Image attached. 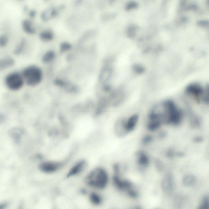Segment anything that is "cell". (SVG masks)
<instances>
[{
	"mask_svg": "<svg viewBox=\"0 0 209 209\" xmlns=\"http://www.w3.org/2000/svg\"><path fill=\"white\" fill-rule=\"evenodd\" d=\"M109 178L106 171L101 167L94 169L86 176L85 182L87 185L98 189L106 188Z\"/></svg>",
	"mask_w": 209,
	"mask_h": 209,
	"instance_id": "1",
	"label": "cell"
},
{
	"mask_svg": "<svg viewBox=\"0 0 209 209\" xmlns=\"http://www.w3.org/2000/svg\"><path fill=\"white\" fill-rule=\"evenodd\" d=\"M166 115V124L177 125L180 124L183 119V113L172 100H167L163 103Z\"/></svg>",
	"mask_w": 209,
	"mask_h": 209,
	"instance_id": "2",
	"label": "cell"
},
{
	"mask_svg": "<svg viewBox=\"0 0 209 209\" xmlns=\"http://www.w3.org/2000/svg\"><path fill=\"white\" fill-rule=\"evenodd\" d=\"M22 76L27 85L30 86H35L42 82L43 78V71L39 67L32 65L24 69Z\"/></svg>",
	"mask_w": 209,
	"mask_h": 209,
	"instance_id": "3",
	"label": "cell"
},
{
	"mask_svg": "<svg viewBox=\"0 0 209 209\" xmlns=\"http://www.w3.org/2000/svg\"><path fill=\"white\" fill-rule=\"evenodd\" d=\"M5 83L7 88L11 90H18L23 86V78L18 72H13L6 77Z\"/></svg>",
	"mask_w": 209,
	"mask_h": 209,
	"instance_id": "4",
	"label": "cell"
},
{
	"mask_svg": "<svg viewBox=\"0 0 209 209\" xmlns=\"http://www.w3.org/2000/svg\"><path fill=\"white\" fill-rule=\"evenodd\" d=\"M62 163L56 161H46L40 165V169L43 173H52L60 169Z\"/></svg>",
	"mask_w": 209,
	"mask_h": 209,
	"instance_id": "5",
	"label": "cell"
},
{
	"mask_svg": "<svg viewBox=\"0 0 209 209\" xmlns=\"http://www.w3.org/2000/svg\"><path fill=\"white\" fill-rule=\"evenodd\" d=\"M113 182L116 187L119 190L127 191L133 188V184L130 181L121 179L118 175H115L113 177Z\"/></svg>",
	"mask_w": 209,
	"mask_h": 209,
	"instance_id": "6",
	"label": "cell"
},
{
	"mask_svg": "<svg viewBox=\"0 0 209 209\" xmlns=\"http://www.w3.org/2000/svg\"><path fill=\"white\" fill-rule=\"evenodd\" d=\"M86 166V162L84 161H81L77 162L70 169L67 176L71 177L76 176L82 173Z\"/></svg>",
	"mask_w": 209,
	"mask_h": 209,
	"instance_id": "7",
	"label": "cell"
},
{
	"mask_svg": "<svg viewBox=\"0 0 209 209\" xmlns=\"http://www.w3.org/2000/svg\"><path fill=\"white\" fill-rule=\"evenodd\" d=\"M203 91L204 90L202 87L199 84L195 83L190 84L188 85L186 89V92L196 97H199L201 95L202 96Z\"/></svg>",
	"mask_w": 209,
	"mask_h": 209,
	"instance_id": "8",
	"label": "cell"
},
{
	"mask_svg": "<svg viewBox=\"0 0 209 209\" xmlns=\"http://www.w3.org/2000/svg\"><path fill=\"white\" fill-rule=\"evenodd\" d=\"M138 120V114L133 115L126 121H125V126L127 133L133 131L136 127Z\"/></svg>",
	"mask_w": 209,
	"mask_h": 209,
	"instance_id": "9",
	"label": "cell"
},
{
	"mask_svg": "<svg viewBox=\"0 0 209 209\" xmlns=\"http://www.w3.org/2000/svg\"><path fill=\"white\" fill-rule=\"evenodd\" d=\"M22 28L24 32L29 34H33L36 32L35 27L33 23L29 19H25L21 23Z\"/></svg>",
	"mask_w": 209,
	"mask_h": 209,
	"instance_id": "10",
	"label": "cell"
},
{
	"mask_svg": "<svg viewBox=\"0 0 209 209\" xmlns=\"http://www.w3.org/2000/svg\"><path fill=\"white\" fill-rule=\"evenodd\" d=\"M137 163L140 166L147 167L149 164V160L148 155L143 151H139L136 154Z\"/></svg>",
	"mask_w": 209,
	"mask_h": 209,
	"instance_id": "11",
	"label": "cell"
},
{
	"mask_svg": "<svg viewBox=\"0 0 209 209\" xmlns=\"http://www.w3.org/2000/svg\"><path fill=\"white\" fill-rule=\"evenodd\" d=\"M15 60L12 57H7L0 58V71L4 70L13 66L15 64Z\"/></svg>",
	"mask_w": 209,
	"mask_h": 209,
	"instance_id": "12",
	"label": "cell"
},
{
	"mask_svg": "<svg viewBox=\"0 0 209 209\" xmlns=\"http://www.w3.org/2000/svg\"><path fill=\"white\" fill-rule=\"evenodd\" d=\"M174 186L173 178L170 175H167L163 180L162 183V187L164 191L169 192L173 189Z\"/></svg>",
	"mask_w": 209,
	"mask_h": 209,
	"instance_id": "13",
	"label": "cell"
},
{
	"mask_svg": "<svg viewBox=\"0 0 209 209\" xmlns=\"http://www.w3.org/2000/svg\"><path fill=\"white\" fill-rule=\"evenodd\" d=\"M57 15V10L54 8H50L42 13V18L45 21H48Z\"/></svg>",
	"mask_w": 209,
	"mask_h": 209,
	"instance_id": "14",
	"label": "cell"
},
{
	"mask_svg": "<svg viewBox=\"0 0 209 209\" xmlns=\"http://www.w3.org/2000/svg\"><path fill=\"white\" fill-rule=\"evenodd\" d=\"M196 178L192 174L186 175L183 178V183L186 187H191L195 184Z\"/></svg>",
	"mask_w": 209,
	"mask_h": 209,
	"instance_id": "15",
	"label": "cell"
},
{
	"mask_svg": "<svg viewBox=\"0 0 209 209\" xmlns=\"http://www.w3.org/2000/svg\"><path fill=\"white\" fill-rule=\"evenodd\" d=\"M9 134L12 138L17 139L23 135V131L20 128L14 127L9 130Z\"/></svg>",
	"mask_w": 209,
	"mask_h": 209,
	"instance_id": "16",
	"label": "cell"
},
{
	"mask_svg": "<svg viewBox=\"0 0 209 209\" xmlns=\"http://www.w3.org/2000/svg\"><path fill=\"white\" fill-rule=\"evenodd\" d=\"M90 200L91 202L95 205H98L102 202V198L101 196L96 193L93 192L90 195Z\"/></svg>",
	"mask_w": 209,
	"mask_h": 209,
	"instance_id": "17",
	"label": "cell"
},
{
	"mask_svg": "<svg viewBox=\"0 0 209 209\" xmlns=\"http://www.w3.org/2000/svg\"><path fill=\"white\" fill-rule=\"evenodd\" d=\"M26 44L25 39L23 38L20 40L14 50V53L16 55H20L23 51Z\"/></svg>",
	"mask_w": 209,
	"mask_h": 209,
	"instance_id": "18",
	"label": "cell"
},
{
	"mask_svg": "<svg viewBox=\"0 0 209 209\" xmlns=\"http://www.w3.org/2000/svg\"><path fill=\"white\" fill-rule=\"evenodd\" d=\"M40 37L43 41H51L53 38V34L49 30H45L41 32L40 34Z\"/></svg>",
	"mask_w": 209,
	"mask_h": 209,
	"instance_id": "19",
	"label": "cell"
},
{
	"mask_svg": "<svg viewBox=\"0 0 209 209\" xmlns=\"http://www.w3.org/2000/svg\"><path fill=\"white\" fill-rule=\"evenodd\" d=\"M111 74V70H110V69L106 68V69H105L100 73V81H101L102 82H105L108 81V79H109V77H110Z\"/></svg>",
	"mask_w": 209,
	"mask_h": 209,
	"instance_id": "20",
	"label": "cell"
},
{
	"mask_svg": "<svg viewBox=\"0 0 209 209\" xmlns=\"http://www.w3.org/2000/svg\"><path fill=\"white\" fill-rule=\"evenodd\" d=\"M54 57H55V54L52 53V52H47L43 56V58H42V61L44 63H47L52 61Z\"/></svg>",
	"mask_w": 209,
	"mask_h": 209,
	"instance_id": "21",
	"label": "cell"
},
{
	"mask_svg": "<svg viewBox=\"0 0 209 209\" xmlns=\"http://www.w3.org/2000/svg\"><path fill=\"white\" fill-rule=\"evenodd\" d=\"M9 42L8 36L6 34H3L0 35V46L5 47L7 45Z\"/></svg>",
	"mask_w": 209,
	"mask_h": 209,
	"instance_id": "22",
	"label": "cell"
},
{
	"mask_svg": "<svg viewBox=\"0 0 209 209\" xmlns=\"http://www.w3.org/2000/svg\"><path fill=\"white\" fill-rule=\"evenodd\" d=\"M208 196L207 195H205L204 197H203L199 208L201 209L208 208Z\"/></svg>",
	"mask_w": 209,
	"mask_h": 209,
	"instance_id": "23",
	"label": "cell"
},
{
	"mask_svg": "<svg viewBox=\"0 0 209 209\" xmlns=\"http://www.w3.org/2000/svg\"><path fill=\"white\" fill-rule=\"evenodd\" d=\"M137 28L135 26H130L127 29V35L130 38H133L135 36Z\"/></svg>",
	"mask_w": 209,
	"mask_h": 209,
	"instance_id": "24",
	"label": "cell"
},
{
	"mask_svg": "<svg viewBox=\"0 0 209 209\" xmlns=\"http://www.w3.org/2000/svg\"><path fill=\"white\" fill-rule=\"evenodd\" d=\"M138 5L135 1H131L128 3L125 6V9L127 11H130L135 9L138 7Z\"/></svg>",
	"mask_w": 209,
	"mask_h": 209,
	"instance_id": "25",
	"label": "cell"
},
{
	"mask_svg": "<svg viewBox=\"0 0 209 209\" xmlns=\"http://www.w3.org/2000/svg\"><path fill=\"white\" fill-rule=\"evenodd\" d=\"M133 70L135 71V73L141 74L143 73L144 71V68L143 67L140 66L139 65H134L133 67Z\"/></svg>",
	"mask_w": 209,
	"mask_h": 209,
	"instance_id": "26",
	"label": "cell"
},
{
	"mask_svg": "<svg viewBox=\"0 0 209 209\" xmlns=\"http://www.w3.org/2000/svg\"><path fill=\"white\" fill-rule=\"evenodd\" d=\"M127 192L128 195L133 199H136L138 197V193L136 192V190L133 189V188L128 190Z\"/></svg>",
	"mask_w": 209,
	"mask_h": 209,
	"instance_id": "27",
	"label": "cell"
},
{
	"mask_svg": "<svg viewBox=\"0 0 209 209\" xmlns=\"http://www.w3.org/2000/svg\"><path fill=\"white\" fill-rule=\"evenodd\" d=\"M152 136H150V135H148V136H145L143 138L142 141L143 143V144L144 145H146L151 142V141H152Z\"/></svg>",
	"mask_w": 209,
	"mask_h": 209,
	"instance_id": "28",
	"label": "cell"
},
{
	"mask_svg": "<svg viewBox=\"0 0 209 209\" xmlns=\"http://www.w3.org/2000/svg\"><path fill=\"white\" fill-rule=\"evenodd\" d=\"M198 25L201 27H206L208 26L209 22L208 20H199L197 22Z\"/></svg>",
	"mask_w": 209,
	"mask_h": 209,
	"instance_id": "29",
	"label": "cell"
},
{
	"mask_svg": "<svg viewBox=\"0 0 209 209\" xmlns=\"http://www.w3.org/2000/svg\"><path fill=\"white\" fill-rule=\"evenodd\" d=\"M71 48V45L69 43H63L61 45V49L63 51L68 50L69 49Z\"/></svg>",
	"mask_w": 209,
	"mask_h": 209,
	"instance_id": "30",
	"label": "cell"
},
{
	"mask_svg": "<svg viewBox=\"0 0 209 209\" xmlns=\"http://www.w3.org/2000/svg\"><path fill=\"white\" fill-rule=\"evenodd\" d=\"M156 164V167H157V169L158 170H159V172H161V171H162L163 169V166L161 161H159V160H157Z\"/></svg>",
	"mask_w": 209,
	"mask_h": 209,
	"instance_id": "31",
	"label": "cell"
},
{
	"mask_svg": "<svg viewBox=\"0 0 209 209\" xmlns=\"http://www.w3.org/2000/svg\"><path fill=\"white\" fill-rule=\"evenodd\" d=\"M36 12L35 10H31L29 12L28 15L29 17L31 18H34L36 16Z\"/></svg>",
	"mask_w": 209,
	"mask_h": 209,
	"instance_id": "32",
	"label": "cell"
},
{
	"mask_svg": "<svg viewBox=\"0 0 209 209\" xmlns=\"http://www.w3.org/2000/svg\"><path fill=\"white\" fill-rule=\"evenodd\" d=\"M202 141H203V138L200 136H197V137H194V141L197 143L201 142Z\"/></svg>",
	"mask_w": 209,
	"mask_h": 209,
	"instance_id": "33",
	"label": "cell"
},
{
	"mask_svg": "<svg viewBox=\"0 0 209 209\" xmlns=\"http://www.w3.org/2000/svg\"><path fill=\"white\" fill-rule=\"evenodd\" d=\"M174 151L172 150H169V151H167V152L166 154L167 156L170 158L173 157V156H174Z\"/></svg>",
	"mask_w": 209,
	"mask_h": 209,
	"instance_id": "34",
	"label": "cell"
},
{
	"mask_svg": "<svg viewBox=\"0 0 209 209\" xmlns=\"http://www.w3.org/2000/svg\"><path fill=\"white\" fill-rule=\"evenodd\" d=\"M4 120H5V116L4 115L0 113V124L3 122Z\"/></svg>",
	"mask_w": 209,
	"mask_h": 209,
	"instance_id": "35",
	"label": "cell"
},
{
	"mask_svg": "<svg viewBox=\"0 0 209 209\" xmlns=\"http://www.w3.org/2000/svg\"><path fill=\"white\" fill-rule=\"evenodd\" d=\"M165 135H166V134L164 132H162V133H160L159 137L160 138H163V137H164L165 136Z\"/></svg>",
	"mask_w": 209,
	"mask_h": 209,
	"instance_id": "36",
	"label": "cell"
},
{
	"mask_svg": "<svg viewBox=\"0 0 209 209\" xmlns=\"http://www.w3.org/2000/svg\"><path fill=\"white\" fill-rule=\"evenodd\" d=\"M115 0H110V3L111 4V3H113V2Z\"/></svg>",
	"mask_w": 209,
	"mask_h": 209,
	"instance_id": "37",
	"label": "cell"
},
{
	"mask_svg": "<svg viewBox=\"0 0 209 209\" xmlns=\"http://www.w3.org/2000/svg\"><path fill=\"white\" fill-rule=\"evenodd\" d=\"M17 1H24V0H17Z\"/></svg>",
	"mask_w": 209,
	"mask_h": 209,
	"instance_id": "38",
	"label": "cell"
},
{
	"mask_svg": "<svg viewBox=\"0 0 209 209\" xmlns=\"http://www.w3.org/2000/svg\"><path fill=\"white\" fill-rule=\"evenodd\" d=\"M45 1H47V0H45Z\"/></svg>",
	"mask_w": 209,
	"mask_h": 209,
	"instance_id": "39",
	"label": "cell"
}]
</instances>
